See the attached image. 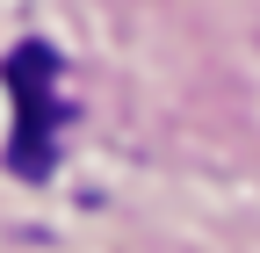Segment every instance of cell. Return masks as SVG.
Here are the masks:
<instances>
[{"label":"cell","mask_w":260,"mask_h":253,"mask_svg":"<svg viewBox=\"0 0 260 253\" xmlns=\"http://www.w3.org/2000/svg\"><path fill=\"white\" fill-rule=\"evenodd\" d=\"M8 87H15V145L8 167L22 181H44L58 160V123L73 116V102H58V51L51 44H22L8 58Z\"/></svg>","instance_id":"obj_1"}]
</instances>
